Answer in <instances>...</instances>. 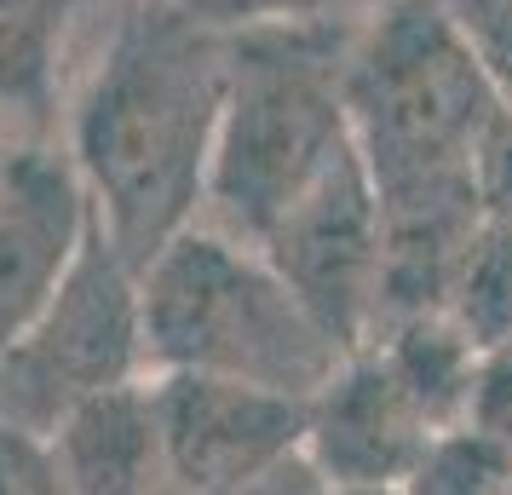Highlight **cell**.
<instances>
[{
  "instance_id": "6da1fadb",
  "label": "cell",
  "mask_w": 512,
  "mask_h": 495,
  "mask_svg": "<svg viewBox=\"0 0 512 495\" xmlns=\"http://www.w3.org/2000/svg\"><path fill=\"white\" fill-rule=\"evenodd\" d=\"M225 64L231 29L185 0H104L81 35L58 144L133 271L202 219Z\"/></svg>"
},
{
  "instance_id": "7a4b0ae2",
  "label": "cell",
  "mask_w": 512,
  "mask_h": 495,
  "mask_svg": "<svg viewBox=\"0 0 512 495\" xmlns=\"http://www.w3.org/2000/svg\"><path fill=\"white\" fill-rule=\"evenodd\" d=\"M351 24H236L202 225L259 248L351 156L340 58Z\"/></svg>"
},
{
  "instance_id": "3957f363",
  "label": "cell",
  "mask_w": 512,
  "mask_h": 495,
  "mask_svg": "<svg viewBox=\"0 0 512 495\" xmlns=\"http://www.w3.org/2000/svg\"><path fill=\"white\" fill-rule=\"evenodd\" d=\"M139 317L150 375L248 380L305 403L346 357L277 265L202 219L139 265Z\"/></svg>"
},
{
  "instance_id": "277c9868",
  "label": "cell",
  "mask_w": 512,
  "mask_h": 495,
  "mask_svg": "<svg viewBox=\"0 0 512 495\" xmlns=\"http://www.w3.org/2000/svg\"><path fill=\"white\" fill-rule=\"evenodd\" d=\"M351 150L374 190L472 179V150L507 87L432 0H380L340 58Z\"/></svg>"
},
{
  "instance_id": "5b68a950",
  "label": "cell",
  "mask_w": 512,
  "mask_h": 495,
  "mask_svg": "<svg viewBox=\"0 0 512 495\" xmlns=\"http://www.w3.org/2000/svg\"><path fill=\"white\" fill-rule=\"evenodd\" d=\"M144 375L150 363H144L139 271L93 225L58 294L29 317V329L12 346H0V421L47 438L75 403Z\"/></svg>"
},
{
  "instance_id": "8992f818",
  "label": "cell",
  "mask_w": 512,
  "mask_h": 495,
  "mask_svg": "<svg viewBox=\"0 0 512 495\" xmlns=\"http://www.w3.org/2000/svg\"><path fill=\"white\" fill-rule=\"evenodd\" d=\"M259 254L346 352L369 340L380 323V196L357 150L282 213Z\"/></svg>"
},
{
  "instance_id": "52a82bcc",
  "label": "cell",
  "mask_w": 512,
  "mask_h": 495,
  "mask_svg": "<svg viewBox=\"0 0 512 495\" xmlns=\"http://www.w3.org/2000/svg\"><path fill=\"white\" fill-rule=\"evenodd\" d=\"M173 495H231L300 461L305 403L219 375H150Z\"/></svg>"
},
{
  "instance_id": "ba28073f",
  "label": "cell",
  "mask_w": 512,
  "mask_h": 495,
  "mask_svg": "<svg viewBox=\"0 0 512 495\" xmlns=\"http://www.w3.org/2000/svg\"><path fill=\"white\" fill-rule=\"evenodd\" d=\"M93 225V202L58 139L0 150V346L58 294Z\"/></svg>"
},
{
  "instance_id": "9c48e42d",
  "label": "cell",
  "mask_w": 512,
  "mask_h": 495,
  "mask_svg": "<svg viewBox=\"0 0 512 495\" xmlns=\"http://www.w3.org/2000/svg\"><path fill=\"white\" fill-rule=\"evenodd\" d=\"M438 426L415 409V398L397 386V375L357 346L334 363V375L305 398L300 461L317 472L323 490L351 484H403Z\"/></svg>"
},
{
  "instance_id": "30bf717a",
  "label": "cell",
  "mask_w": 512,
  "mask_h": 495,
  "mask_svg": "<svg viewBox=\"0 0 512 495\" xmlns=\"http://www.w3.org/2000/svg\"><path fill=\"white\" fill-rule=\"evenodd\" d=\"M47 455L70 495H173L150 375L75 403L47 432Z\"/></svg>"
},
{
  "instance_id": "8fae6325",
  "label": "cell",
  "mask_w": 512,
  "mask_h": 495,
  "mask_svg": "<svg viewBox=\"0 0 512 495\" xmlns=\"http://www.w3.org/2000/svg\"><path fill=\"white\" fill-rule=\"evenodd\" d=\"M104 0H0V150L58 139L81 35Z\"/></svg>"
},
{
  "instance_id": "7c38bea8",
  "label": "cell",
  "mask_w": 512,
  "mask_h": 495,
  "mask_svg": "<svg viewBox=\"0 0 512 495\" xmlns=\"http://www.w3.org/2000/svg\"><path fill=\"white\" fill-rule=\"evenodd\" d=\"M363 346L392 369L397 386L415 398V409L438 432L443 426H461L466 392H472V369H478V346L443 311L397 317L386 329H374V340H363Z\"/></svg>"
},
{
  "instance_id": "4fadbf2b",
  "label": "cell",
  "mask_w": 512,
  "mask_h": 495,
  "mask_svg": "<svg viewBox=\"0 0 512 495\" xmlns=\"http://www.w3.org/2000/svg\"><path fill=\"white\" fill-rule=\"evenodd\" d=\"M443 317L484 352L512 340V231L478 219L472 242L455 260L449 294H443Z\"/></svg>"
},
{
  "instance_id": "5bb4252c",
  "label": "cell",
  "mask_w": 512,
  "mask_h": 495,
  "mask_svg": "<svg viewBox=\"0 0 512 495\" xmlns=\"http://www.w3.org/2000/svg\"><path fill=\"white\" fill-rule=\"evenodd\" d=\"M512 455L466 426H443L426 438L415 467L403 472L397 495H507Z\"/></svg>"
},
{
  "instance_id": "9a60e30c",
  "label": "cell",
  "mask_w": 512,
  "mask_h": 495,
  "mask_svg": "<svg viewBox=\"0 0 512 495\" xmlns=\"http://www.w3.org/2000/svg\"><path fill=\"white\" fill-rule=\"evenodd\" d=\"M461 426L512 455V340L478 352V369H472V392H466Z\"/></svg>"
},
{
  "instance_id": "2e32d148",
  "label": "cell",
  "mask_w": 512,
  "mask_h": 495,
  "mask_svg": "<svg viewBox=\"0 0 512 495\" xmlns=\"http://www.w3.org/2000/svg\"><path fill=\"white\" fill-rule=\"evenodd\" d=\"M380 0H196V12L213 24H357Z\"/></svg>"
},
{
  "instance_id": "e0dca14e",
  "label": "cell",
  "mask_w": 512,
  "mask_h": 495,
  "mask_svg": "<svg viewBox=\"0 0 512 495\" xmlns=\"http://www.w3.org/2000/svg\"><path fill=\"white\" fill-rule=\"evenodd\" d=\"M472 196L489 225L512 231V104H501V116L472 150Z\"/></svg>"
},
{
  "instance_id": "ac0fdd59",
  "label": "cell",
  "mask_w": 512,
  "mask_h": 495,
  "mask_svg": "<svg viewBox=\"0 0 512 495\" xmlns=\"http://www.w3.org/2000/svg\"><path fill=\"white\" fill-rule=\"evenodd\" d=\"M432 6L478 47V58H484L489 70L507 81V70H512V0H432Z\"/></svg>"
},
{
  "instance_id": "d6986e66",
  "label": "cell",
  "mask_w": 512,
  "mask_h": 495,
  "mask_svg": "<svg viewBox=\"0 0 512 495\" xmlns=\"http://www.w3.org/2000/svg\"><path fill=\"white\" fill-rule=\"evenodd\" d=\"M0 495H70L47 455V438L0 421Z\"/></svg>"
},
{
  "instance_id": "ffe728a7",
  "label": "cell",
  "mask_w": 512,
  "mask_h": 495,
  "mask_svg": "<svg viewBox=\"0 0 512 495\" xmlns=\"http://www.w3.org/2000/svg\"><path fill=\"white\" fill-rule=\"evenodd\" d=\"M231 495H323V484H317V472L305 467V461H288L282 472L259 478V484H248V490H231Z\"/></svg>"
},
{
  "instance_id": "44dd1931",
  "label": "cell",
  "mask_w": 512,
  "mask_h": 495,
  "mask_svg": "<svg viewBox=\"0 0 512 495\" xmlns=\"http://www.w3.org/2000/svg\"><path fill=\"white\" fill-rule=\"evenodd\" d=\"M323 495H397V484H351V490H323Z\"/></svg>"
},
{
  "instance_id": "7402d4cb",
  "label": "cell",
  "mask_w": 512,
  "mask_h": 495,
  "mask_svg": "<svg viewBox=\"0 0 512 495\" xmlns=\"http://www.w3.org/2000/svg\"><path fill=\"white\" fill-rule=\"evenodd\" d=\"M501 87H507V104H512V70H507V81H501Z\"/></svg>"
},
{
  "instance_id": "603a6c76",
  "label": "cell",
  "mask_w": 512,
  "mask_h": 495,
  "mask_svg": "<svg viewBox=\"0 0 512 495\" xmlns=\"http://www.w3.org/2000/svg\"><path fill=\"white\" fill-rule=\"evenodd\" d=\"M185 6H196V0H185Z\"/></svg>"
},
{
  "instance_id": "cb8c5ba5",
  "label": "cell",
  "mask_w": 512,
  "mask_h": 495,
  "mask_svg": "<svg viewBox=\"0 0 512 495\" xmlns=\"http://www.w3.org/2000/svg\"><path fill=\"white\" fill-rule=\"evenodd\" d=\"M507 495H512V484H507Z\"/></svg>"
}]
</instances>
